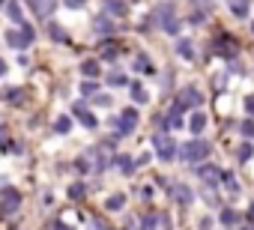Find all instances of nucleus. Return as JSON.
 I'll list each match as a JSON object with an SVG mask.
<instances>
[{
	"mask_svg": "<svg viewBox=\"0 0 254 230\" xmlns=\"http://www.w3.org/2000/svg\"><path fill=\"white\" fill-rule=\"evenodd\" d=\"M81 156H84V159L90 162V168H93L96 173L108 168V150H102V147H90V150H84Z\"/></svg>",
	"mask_w": 254,
	"mask_h": 230,
	"instance_id": "nucleus-5",
	"label": "nucleus"
},
{
	"mask_svg": "<svg viewBox=\"0 0 254 230\" xmlns=\"http://www.w3.org/2000/svg\"><path fill=\"white\" fill-rule=\"evenodd\" d=\"M194 3H197V6H203V12H209V9H212V3H209V0H194Z\"/></svg>",
	"mask_w": 254,
	"mask_h": 230,
	"instance_id": "nucleus-41",
	"label": "nucleus"
},
{
	"mask_svg": "<svg viewBox=\"0 0 254 230\" xmlns=\"http://www.w3.org/2000/svg\"><path fill=\"white\" fill-rule=\"evenodd\" d=\"M108 84H111V87H123V84H126V75L114 72V75H108Z\"/></svg>",
	"mask_w": 254,
	"mask_h": 230,
	"instance_id": "nucleus-30",
	"label": "nucleus"
},
{
	"mask_svg": "<svg viewBox=\"0 0 254 230\" xmlns=\"http://www.w3.org/2000/svg\"><path fill=\"white\" fill-rule=\"evenodd\" d=\"M194 173H197V176H200L203 182H209V185H212L215 179H221V171H218L215 165H209V162H203V165H197V168H194Z\"/></svg>",
	"mask_w": 254,
	"mask_h": 230,
	"instance_id": "nucleus-9",
	"label": "nucleus"
},
{
	"mask_svg": "<svg viewBox=\"0 0 254 230\" xmlns=\"http://www.w3.org/2000/svg\"><path fill=\"white\" fill-rule=\"evenodd\" d=\"M18 206H21V194H18L15 188H3V212L12 215Z\"/></svg>",
	"mask_w": 254,
	"mask_h": 230,
	"instance_id": "nucleus-10",
	"label": "nucleus"
},
{
	"mask_svg": "<svg viewBox=\"0 0 254 230\" xmlns=\"http://www.w3.org/2000/svg\"><path fill=\"white\" fill-rule=\"evenodd\" d=\"M126 9L129 6H126L123 0H105V12L108 15H126Z\"/></svg>",
	"mask_w": 254,
	"mask_h": 230,
	"instance_id": "nucleus-18",
	"label": "nucleus"
},
{
	"mask_svg": "<svg viewBox=\"0 0 254 230\" xmlns=\"http://www.w3.org/2000/svg\"><path fill=\"white\" fill-rule=\"evenodd\" d=\"M144 230H171V215L168 212H150V215H144Z\"/></svg>",
	"mask_w": 254,
	"mask_h": 230,
	"instance_id": "nucleus-6",
	"label": "nucleus"
},
{
	"mask_svg": "<svg viewBox=\"0 0 254 230\" xmlns=\"http://www.w3.org/2000/svg\"><path fill=\"white\" fill-rule=\"evenodd\" d=\"M230 12L239 15V18H245L248 15V0H230Z\"/></svg>",
	"mask_w": 254,
	"mask_h": 230,
	"instance_id": "nucleus-24",
	"label": "nucleus"
},
{
	"mask_svg": "<svg viewBox=\"0 0 254 230\" xmlns=\"http://www.w3.org/2000/svg\"><path fill=\"white\" fill-rule=\"evenodd\" d=\"M75 117H78V123H81L84 129H96V126H99V120L93 117L90 111H84V105H75Z\"/></svg>",
	"mask_w": 254,
	"mask_h": 230,
	"instance_id": "nucleus-12",
	"label": "nucleus"
},
{
	"mask_svg": "<svg viewBox=\"0 0 254 230\" xmlns=\"http://www.w3.org/2000/svg\"><path fill=\"white\" fill-rule=\"evenodd\" d=\"M251 33H254V21H251Z\"/></svg>",
	"mask_w": 254,
	"mask_h": 230,
	"instance_id": "nucleus-45",
	"label": "nucleus"
},
{
	"mask_svg": "<svg viewBox=\"0 0 254 230\" xmlns=\"http://www.w3.org/2000/svg\"><path fill=\"white\" fill-rule=\"evenodd\" d=\"M209 153H212V147H209L206 141H200V138H194V141H189V144H183L177 156H180L183 162H194V165H203Z\"/></svg>",
	"mask_w": 254,
	"mask_h": 230,
	"instance_id": "nucleus-1",
	"label": "nucleus"
},
{
	"mask_svg": "<svg viewBox=\"0 0 254 230\" xmlns=\"http://www.w3.org/2000/svg\"><path fill=\"white\" fill-rule=\"evenodd\" d=\"M75 171H81V173H90L93 168H90V162H87L84 156H78V162H75Z\"/></svg>",
	"mask_w": 254,
	"mask_h": 230,
	"instance_id": "nucleus-33",
	"label": "nucleus"
},
{
	"mask_svg": "<svg viewBox=\"0 0 254 230\" xmlns=\"http://www.w3.org/2000/svg\"><path fill=\"white\" fill-rule=\"evenodd\" d=\"M242 135H245V138H254V120L242 123Z\"/></svg>",
	"mask_w": 254,
	"mask_h": 230,
	"instance_id": "nucleus-36",
	"label": "nucleus"
},
{
	"mask_svg": "<svg viewBox=\"0 0 254 230\" xmlns=\"http://www.w3.org/2000/svg\"><path fill=\"white\" fill-rule=\"evenodd\" d=\"M93 102H96V105H102V108H111V96H96Z\"/></svg>",
	"mask_w": 254,
	"mask_h": 230,
	"instance_id": "nucleus-37",
	"label": "nucleus"
},
{
	"mask_svg": "<svg viewBox=\"0 0 254 230\" xmlns=\"http://www.w3.org/2000/svg\"><path fill=\"white\" fill-rule=\"evenodd\" d=\"M218 221H221L224 227H233V224L239 221V215H236L233 209H221V215H218Z\"/></svg>",
	"mask_w": 254,
	"mask_h": 230,
	"instance_id": "nucleus-26",
	"label": "nucleus"
},
{
	"mask_svg": "<svg viewBox=\"0 0 254 230\" xmlns=\"http://www.w3.org/2000/svg\"><path fill=\"white\" fill-rule=\"evenodd\" d=\"M51 39H57V42H66V30H63V27H54V24H51Z\"/></svg>",
	"mask_w": 254,
	"mask_h": 230,
	"instance_id": "nucleus-34",
	"label": "nucleus"
},
{
	"mask_svg": "<svg viewBox=\"0 0 254 230\" xmlns=\"http://www.w3.org/2000/svg\"><path fill=\"white\" fill-rule=\"evenodd\" d=\"M3 102L21 105V102H24V90H21V87H6V90H3Z\"/></svg>",
	"mask_w": 254,
	"mask_h": 230,
	"instance_id": "nucleus-16",
	"label": "nucleus"
},
{
	"mask_svg": "<svg viewBox=\"0 0 254 230\" xmlns=\"http://www.w3.org/2000/svg\"><path fill=\"white\" fill-rule=\"evenodd\" d=\"M3 75H6V63H3V60H0V78H3Z\"/></svg>",
	"mask_w": 254,
	"mask_h": 230,
	"instance_id": "nucleus-43",
	"label": "nucleus"
},
{
	"mask_svg": "<svg viewBox=\"0 0 254 230\" xmlns=\"http://www.w3.org/2000/svg\"><path fill=\"white\" fill-rule=\"evenodd\" d=\"M153 147H156V156H159L162 162H171V159H177V153H180L177 141L168 138V135H153Z\"/></svg>",
	"mask_w": 254,
	"mask_h": 230,
	"instance_id": "nucleus-3",
	"label": "nucleus"
},
{
	"mask_svg": "<svg viewBox=\"0 0 254 230\" xmlns=\"http://www.w3.org/2000/svg\"><path fill=\"white\" fill-rule=\"evenodd\" d=\"M156 21H162V30L165 33H171V36H177L180 33V21L174 18V6L171 3H162V6H156V15H153Z\"/></svg>",
	"mask_w": 254,
	"mask_h": 230,
	"instance_id": "nucleus-2",
	"label": "nucleus"
},
{
	"mask_svg": "<svg viewBox=\"0 0 254 230\" xmlns=\"http://www.w3.org/2000/svg\"><path fill=\"white\" fill-rule=\"evenodd\" d=\"M54 230H75V227H69L66 221H54Z\"/></svg>",
	"mask_w": 254,
	"mask_h": 230,
	"instance_id": "nucleus-40",
	"label": "nucleus"
},
{
	"mask_svg": "<svg viewBox=\"0 0 254 230\" xmlns=\"http://www.w3.org/2000/svg\"><path fill=\"white\" fill-rule=\"evenodd\" d=\"M27 6L36 18H48L54 9H57V0H27Z\"/></svg>",
	"mask_w": 254,
	"mask_h": 230,
	"instance_id": "nucleus-7",
	"label": "nucleus"
},
{
	"mask_svg": "<svg viewBox=\"0 0 254 230\" xmlns=\"http://www.w3.org/2000/svg\"><path fill=\"white\" fill-rule=\"evenodd\" d=\"M242 230H254V227H242Z\"/></svg>",
	"mask_w": 254,
	"mask_h": 230,
	"instance_id": "nucleus-44",
	"label": "nucleus"
},
{
	"mask_svg": "<svg viewBox=\"0 0 254 230\" xmlns=\"http://www.w3.org/2000/svg\"><path fill=\"white\" fill-rule=\"evenodd\" d=\"M96 90H99V87H96L93 81H81V93H84V96H96Z\"/></svg>",
	"mask_w": 254,
	"mask_h": 230,
	"instance_id": "nucleus-31",
	"label": "nucleus"
},
{
	"mask_svg": "<svg viewBox=\"0 0 254 230\" xmlns=\"http://www.w3.org/2000/svg\"><path fill=\"white\" fill-rule=\"evenodd\" d=\"M200 102H203V96H200V90H197V87H183L174 105H180V108L186 111V108H197Z\"/></svg>",
	"mask_w": 254,
	"mask_h": 230,
	"instance_id": "nucleus-4",
	"label": "nucleus"
},
{
	"mask_svg": "<svg viewBox=\"0 0 254 230\" xmlns=\"http://www.w3.org/2000/svg\"><path fill=\"white\" fill-rule=\"evenodd\" d=\"M248 221H251V227H254V203L248 206Z\"/></svg>",
	"mask_w": 254,
	"mask_h": 230,
	"instance_id": "nucleus-42",
	"label": "nucleus"
},
{
	"mask_svg": "<svg viewBox=\"0 0 254 230\" xmlns=\"http://www.w3.org/2000/svg\"><path fill=\"white\" fill-rule=\"evenodd\" d=\"M135 165H138V159L126 156V153H117V156H114V168H120V173H132Z\"/></svg>",
	"mask_w": 254,
	"mask_h": 230,
	"instance_id": "nucleus-11",
	"label": "nucleus"
},
{
	"mask_svg": "<svg viewBox=\"0 0 254 230\" xmlns=\"http://www.w3.org/2000/svg\"><path fill=\"white\" fill-rule=\"evenodd\" d=\"M129 90H132V99H135V102H138V105H144V102H147V99H150V96H147V90H144V87H141V84H138V81H135V84H132V87H129Z\"/></svg>",
	"mask_w": 254,
	"mask_h": 230,
	"instance_id": "nucleus-25",
	"label": "nucleus"
},
{
	"mask_svg": "<svg viewBox=\"0 0 254 230\" xmlns=\"http://www.w3.org/2000/svg\"><path fill=\"white\" fill-rule=\"evenodd\" d=\"M81 3H84V0H66V6H69V9H81Z\"/></svg>",
	"mask_w": 254,
	"mask_h": 230,
	"instance_id": "nucleus-39",
	"label": "nucleus"
},
{
	"mask_svg": "<svg viewBox=\"0 0 254 230\" xmlns=\"http://www.w3.org/2000/svg\"><path fill=\"white\" fill-rule=\"evenodd\" d=\"M54 129H57V132H60V135H66V132H69V129H72V120H69V117H60V120H57V123H54Z\"/></svg>",
	"mask_w": 254,
	"mask_h": 230,
	"instance_id": "nucleus-29",
	"label": "nucleus"
},
{
	"mask_svg": "<svg viewBox=\"0 0 254 230\" xmlns=\"http://www.w3.org/2000/svg\"><path fill=\"white\" fill-rule=\"evenodd\" d=\"M126 206V194H111L108 200H105V209L108 212H117V209H123Z\"/></svg>",
	"mask_w": 254,
	"mask_h": 230,
	"instance_id": "nucleus-20",
	"label": "nucleus"
},
{
	"mask_svg": "<svg viewBox=\"0 0 254 230\" xmlns=\"http://www.w3.org/2000/svg\"><path fill=\"white\" fill-rule=\"evenodd\" d=\"M254 156V147L251 144H242V150H239V162H248Z\"/></svg>",
	"mask_w": 254,
	"mask_h": 230,
	"instance_id": "nucleus-32",
	"label": "nucleus"
},
{
	"mask_svg": "<svg viewBox=\"0 0 254 230\" xmlns=\"http://www.w3.org/2000/svg\"><path fill=\"white\" fill-rule=\"evenodd\" d=\"M93 27H96V33H114L117 30V24H111V18H96Z\"/></svg>",
	"mask_w": 254,
	"mask_h": 230,
	"instance_id": "nucleus-22",
	"label": "nucleus"
},
{
	"mask_svg": "<svg viewBox=\"0 0 254 230\" xmlns=\"http://www.w3.org/2000/svg\"><path fill=\"white\" fill-rule=\"evenodd\" d=\"M221 182L227 185V191H230V194H239V185H236V176H233L230 171H221Z\"/></svg>",
	"mask_w": 254,
	"mask_h": 230,
	"instance_id": "nucleus-23",
	"label": "nucleus"
},
{
	"mask_svg": "<svg viewBox=\"0 0 254 230\" xmlns=\"http://www.w3.org/2000/svg\"><path fill=\"white\" fill-rule=\"evenodd\" d=\"M177 51H180L186 60H194V51H191V42H189V39H180V42H177Z\"/></svg>",
	"mask_w": 254,
	"mask_h": 230,
	"instance_id": "nucleus-27",
	"label": "nucleus"
},
{
	"mask_svg": "<svg viewBox=\"0 0 254 230\" xmlns=\"http://www.w3.org/2000/svg\"><path fill=\"white\" fill-rule=\"evenodd\" d=\"M0 6H3V0H0Z\"/></svg>",
	"mask_w": 254,
	"mask_h": 230,
	"instance_id": "nucleus-46",
	"label": "nucleus"
},
{
	"mask_svg": "<svg viewBox=\"0 0 254 230\" xmlns=\"http://www.w3.org/2000/svg\"><path fill=\"white\" fill-rule=\"evenodd\" d=\"M245 111L254 114V96H245Z\"/></svg>",
	"mask_w": 254,
	"mask_h": 230,
	"instance_id": "nucleus-38",
	"label": "nucleus"
},
{
	"mask_svg": "<svg viewBox=\"0 0 254 230\" xmlns=\"http://www.w3.org/2000/svg\"><path fill=\"white\" fill-rule=\"evenodd\" d=\"M132 63H135V69H138L141 75H156V69H153V63L147 60V54H135Z\"/></svg>",
	"mask_w": 254,
	"mask_h": 230,
	"instance_id": "nucleus-14",
	"label": "nucleus"
},
{
	"mask_svg": "<svg viewBox=\"0 0 254 230\" xmlns=\"http://www.w3.org/2000/svg\"><path fill=\"white\" fill-rule=\"evenodd\" d=\"M30 42H33V39H30L24 30H6V45H9V48H18V51H24Z\"/></svg>",
	"mask_w": 254,
	"mask_h": 230,
	"instance_id": "nucleus-8",
	"label": "nucleus"
},
{
	"mask_svg": "<svg viewBox=\"0 0 254 230\" xmlns=\"http://www.w3.org/2000/svg\"><path fill=\"white\" fill-rule=\"evenodd\" d=\"M102 57H105V60H114V57H117V45H105V48H102Z\"/></svg>",
	"mask_w": 254,
	"mask_h": 230,
	"instance_id": "nucleus-35",
	"label": "nucleus"
},
{
	"mask_svg": "<svg viewBox=\"0 0 254 230\" xmlns=\"http://www.w3.org/2000/svg\"><path fill=\"white\" fill-rule=\"evenodd\" d=\"M174 197H177V200H180L183 206H189V203L194 200V194H191V188H189V185H183V182H180V185H174Z\"/></svg>",
	"mask_w": 254,
	"mask_h": 230,
	"instance_id": "nucleus-17",
	"label": "nucleus"
},
{
	"mask_svg": "<svg viewBox=\"0 0 254 230\" xmlns=\"http://www.w3.org/2000/svg\"><path fill=\"white\" fill-rule=\"evenodd\" d=\"M81 75H84L87 81L99 78V75H102V72H99V60H84V63H81Z\"/></svg>",
	"mask_w": 254,
	"mask_h": 230,
	"instance_id": "nucleus-15",
	"label": "nucleus"
},
{
	"mask_svg": "<svg viewBox=\"0 0 254 230\" xmlns=\"http://www.w3.org/2000/svg\"><path fill=\"white\" fill-rule=\"evenodd\" d=\"M165 126H168V129H180V126H183V108H180V105L171 108V114L165 117Z\"/></svg>",
	"mask_w": 254,
	"mask_h": 230,
	"instance_id": "nucleus-13",
	"label": "nucleus"
},
{
	"mask_svg": "<svg viewBox=\"0 0 254 230\" xmlns=\"http://www.w3.org/2000/svg\"><path fill=\"white\" fill-rule=\"evenodd\" d=\"M6 15H9V21H15V24H24V15H21V6H18V0L6 3Z\"/></svg>",
	"mask_w": 254,
	"mask_h": 230,
	"instance_id": "nucleus-19",
	"label": "nucleus"
},
{
	"mask_svg": "<svg viewBox=\"0 0 254 230\" xmlns=\"http://www.w3.org/2000/svg\"><path fill=\"white\" fill-rule=\"evenodd\" d=\"M69 197H72V200H84V197H87V185H84V182H75V185L69 188Z\"/></svg>",
	"mask_w": 254,
	"mask_h": 230,
	"instance_id": "nucleus-28",
	"label": "nucleus"
},
{
	"mask_svg": "<svg viewBox=\"0 0 254 230\" xmlns=\"http://www.w3.org/2000/svg\"><path fill=\"white\" fill-rule=\"evenodd\" d=\"M203 126H206V114H200V111H197L194 117H191V123H189V129H191L194 135H200V132H203Z\"/></svg>",
	"mask_w": 254,
	"mask_h": 230,
	"instance_id": "nucleus-21",
	"label": "nucleus"
}]
</instances>
